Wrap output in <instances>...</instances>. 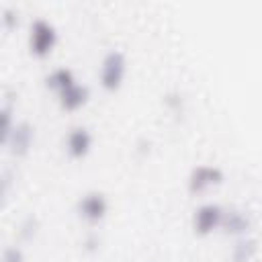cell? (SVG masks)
Masks as SVG:
<instances>
[{"label": "cell", "mask_w": 262, "mask_h": 262, "mask_svg": "<svg viewBox=\"0 0 262 262\" xmlns=\"http://www.w3.org/2000/svg\"><path fill=\"white\" fill-rule=\"evenodd\" d=\"M45 86L51 88L57 94V102L63 111L74 113L78 108H82L88 98H90V90L86 84H82L74 70H70L68 66H57L53 68L47 76H45Z\"/></svg>", "instance_id": "obj_1"}, {"label": "cell", "mask_w": 262, "mask_h": 262, "mask_svg": "<svg viewBox=\"0 0 262 262\" xmlns=\"http://www.w3.org/2000/svg\"><path fill=\"white\" fill-rule=\"evenodd\" d=\"M127 76V57L121 49H108L98 66V82L106 92H117Z\"/></svg>", "instance_id": "obj_2"}, {"label": "cell", "mask_w": 262, "mask_h": 262, "mask_svg": "<svg viewBox=\"0 0 262 262\" xmlns=\"http://www.w3.org/2000/svg\"><path fill=\"white\" fill-rule=\"evenodd\" d=\"M57 45V29L45 16H35L29 25V51L31 55L43 59Z\"/></svg>", "instance_id": "obj_3"}, {"label": "cell", "mask_w": 262, "mask_h": 262, "mask_svg": "<svg viewBox=\"0 0 262 262\" xmlns=\"http://www.w3.org/2000/svg\"><path fill=\"white\" fill-rule=\"evenodd\" d=\"M225 180V172L221 166L217 164H196L190 168L188 176H186V188L190 194H203L219 184H223Z\"/></svg>", "instance_id": "obj_4"}, {"label": "cell", "mask_w": 262, "mask_h": 262, "mask_svg": "<svg viewBox=\"0 0 262 262\" xmlns=\"http://www.w3.org/2000/svg\"><path fill=\"white\" fill-rule=\"evenodd\" d=\"M223 215H225V207H221L215 201H207L201 203L194 211H192V231L201 237L211 235L213 231L221 229L223 225Z\"/></svg>", "instance_id": "obj_5"}, {"label": "cell", "mask_w": 262, "mask_h": 262, "mask_svg": "<svg viewBox=\"0 0 262 262\" xmlns=\"http://www.w3.org/2000/svg\"><path fill=\"white\" fill-rule=\"evenodd\" d=\"M76 213L82 221L96 225L100 223L108 213V199L102 190H86L76 201Z\"/></svg>", "instance_id": "obj_6"}, {"label": "cell", "mask_w": 262, "mask_h": 262, "mask_svg": "<svg viewBox=\"0 0 262 262\" xmlns=\"http://www.w3.org/2000/svg\"><path fill=\"white\" fill-rule=\"evenodd\" d=\"M33 141H35V127L29 121H16L12 131H10V135L2 143L6 145V149L12 156L20 158V156H27L31 151Z\"/></svg>", "instance_id": "obj_7"}, {"label": "cell", "mask_w": 262, "mask_h": 262, "mask_svg": "<svg viewBox=\"0 0 262 262\" xmlns=\"http://www.w3.org/2000/svg\"><path fill=\"white\" fill-rule=\"evenodd\" d=\"M92 145H94V135L86 125H74L66 135V151L74 160L86 158Z\"/></svg>", "instance_id": "obj_8"}, {"label": "cell", "mask_w": 262, "mask_h": 262, "mask_svg": "<svg viewBox=\"0 0 262 262\" xmlns=\"http://www.w3.org/2000/svg\"><path fill=\"white\" fill-rule=\"evenodd\" d=\"M221 229L233 237H242V235H250V229H252V219L246 211L242 209H225V215H223V225Z\"/></svg>", "instance_id": "obj_9"}, {"label": "cell", "mask_w": 262, "mask_h": 262, "mask_svg": "<svg viewBox=\"0 0 262 262\" xmlns=\"http://www.w3.org/2000/svg\"><path fill=\"white\" fill-rule=\"evenodd\" d=\"M258 254V239L254 235L235 237L231 246V262H252Z\"/></svg>", "instance_id": "obj_10"}, {"label": "cell", "mask_w": 262, "mask_h": 262, "mask_svg": "<svg viewBox=\"0 0 262 262\" xmlns=\"http://www.w3.org/2000/svg\"><path fill=\"white\" fill-rule=\"evenodd\" d=\"M14 123H16V119H14V108H12L10 102L4 100L2 106H0V139H2V141L10 135Z\"/></svg>", "instance_id": "obj_11"}, {"label": "cell", "mask_w": 262, "mask_h": 262, "mask_svg": "<svg viewBox=\"0 0 262 262\" xmlns=\"http://www.w3.org/2000/svg\"><path fill=\"white\" fill-rule=\"evenodd\" d=\"M37 229H39V219L31 213V215H27V217L23 219V223H20V227H18V233H20L23 239H33L35 233H37Z\"/></svg>", "instance_id": "obj_12"}, {"label": "cell", "mask_w": 262, "mask_h": 262, "mask_svg": "<svg viewBox=\"0 0 262 262\" xmlns=\"http://www.w3.org/2000/svg\"><path fill=\"white\" fill-rule=\"evenodd\" d=\"M0 18H2V25H4L6 31H10V29H14V27L18 25V14H16V10L10 8V6H4V8H2Z\"/></svg>", "instance_id": "obj_13"}, {"label": "cell", "mask_w": 262, "mask_h": 262, "mask_svg": "<svg viewBox=\"0 0 262 262\" xmlns=\"http://www.w3.org/2000/svg\"><path fill=\"white\" fill-rule=\"evenodd\" d=\"M2 262H25V254L18 246H8L2 254Z\"/></svg>", "instance_id": "obj_14"}, {"label": "cell", "mask_w": 262, "mask_h": 262, "mask_svg": "<svg viewBox=\"0 0 262 262\" xmlns=\"http://www.w3.org/2000/svg\"><path fill=\"white\" fill-rule=\"evenodd\" d=\"M82 248H84L88 254L98 252V248H100V237H98V233H88V235L84 237V242H82Z\"/></svg>", "instance_id": "obj_15"}]
</instances>
